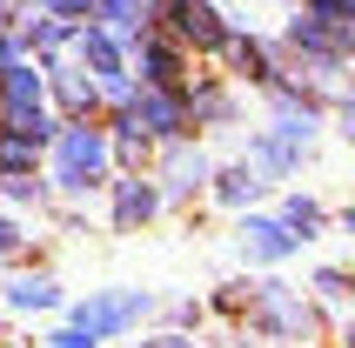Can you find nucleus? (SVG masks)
Masks as SVG:
<instances>
[{"label": "nucleus", "mask_w": 355, "mask_h": 348, "mask_svg": "<svg viewBox=\"0 0 355 348\" xmlns=\"http://www.w3.org/2000/svg\"><path fill=\"white\" fill-rule=\"evenodd\" d=\"M101 161H107V141L94 128H74V134H60V188L67 194H87L94 188Z\"/></svg>", "instance_id": "f257e3e1"}, {"label": "nucleus", "mask_w": 355, "mask_h": 348, "mask_svg": "<svg viewBox=\"0 0 355 348\" xmlns=\"http://www.w3.org/2000/svg\"><path fill=\"white\" fill-rule=\"evenodd\" d=\"M141 308H148V295H141V288H135V295H94V302H80V308H74V329L101 342V335L128 329V322H135Z\"/></svg>", "instance_id": "f03ea898"}, {"label": "nucleus", "mask_w": 355, "mask_h": 348, "mask_svg": "<svg viewBox=\"0 0 355 348\" xmlns=\"http://www.w3.org/2000/svg\"><path fill=\"white\" fill-rule=\"evenodd\" d=\"M168 20H175V34L195 40V47H215V40H221V20H215V7H208V0H175V7H168Z\"/></svg>", "instance_id": "7ed1b4c3"}, {"label": "nucleus", "mask_w": 355, "mask_h": 348, "mask_svg": "<svg viewBox=\"0 0 355 348\" xmlns=\"http://www.w3.org/2000/svg\"><path fill=\"white\" fill-rule=\"evenodd\" d=\"M141 128V134H161V141H175L181 134V107L168 94H155V87H148V94H135V114H128Z\"/></svg>", "instance_id": "20e7f679"}, {"label": "nucleus", "mask_w": 355, "mask_h": 348, "mask_svg": "<svg viewBox=\"0 0 355 348\" xmlns=\"http://www.w3.org/2000/svg\"><path fill=\"white\" fill-rule=\"evenodd\" d=\"M155 208H161V194L148 188V181H135V174H128V181H121V194H114V214H121V228H135V221H148Z\"/></svg>", "instance_id": "39448f33"}, {"label": "nucleus", "mask_w": 355, "mask_h": 348, "mask_svg": "<svg viewBox=\"0 0 355 348\" xmlns=\"http://www.w3.org/2000/svg\"><path fill=\"white\" fill-rule=\"evenodd\" d=\"M241 241H248V254H261V261H282V254L295 248V234L282 228V221H248Z\"/></svg>", "instance_id": "423d86ee"}, {"label": "nucleus", "mask_w": 355, "mask_h": 348, "mask_svg": "<svg viewBox=\"0 0 355 348\" xmlns=\"http://www.w3.org/2000/svg\"><path fill=\"white\" fill-rule=\"evenodd\" d=\"M201 181H208V161L201 155H175L168 161V194H195Z\"/></svg>", "instance_id": "0eeeda50"}, {"label": "nucleus", "mask_w": 355, "mask_h": 348, "mask_svg": "<svg viewBox=\"0 0 355 348\" xmlns=\"http://www.w3.org/2000/svg\"><path fill=\"white\" fill-rule=\"evenodd\" d=\"M7 302H14V308H54V281H47V275H27V281L7 288Z\"/></svg>", "instance_id": "6e6552de"}, {"label": "nucleus", "mask_w": 355, "mask_h": 348, "mask_svg": "<svg viewBox=\"0 0 355 348\" xmlns=\"http://www.w3.org/2000/svg\"><path fill=\"white\" fill-rule=\"evenodd\" d=\"M7 101H14V114H27L40 101V74L34 67H14V74H7Z\"/></svg>", "instance_id": "1a4fd4ad"}, {"label": "nucleus", "mask_w": 355, "mask_h": 348, "mask_svg": "<svg viewBox=\"0 0 355 348\" xmlns=\"http://www.w3.org/2000/svg\"><path fill=\"white\" fill-rule=\"evenodd\" d=\"M80 54H87V67H94L101 80L121 74V67H114V40H107V34H80Z\"/></svg>", "instance_id": "9d476101"}, {"label": "nucleus", "mask_w": 355, "mask_h": 348, "mask_svg": "<svg viewBox=\"0 0 355 348\" xmlns=\"http://www.w3.org/2000/svg\"><path fill=\"white\" fill-rule=\"evenodd\" d=\"M261 194V181L248 168H235V174H221V201H255Z\"/></svg>", "instance_id": "9b49d317"}, {"label": "nucleus", "mask_w": 355, "mask_h": 348, "mask_svg": "<svg viewBox=\"0 0 355 348\" xmlns=\"http://www.w3.org/2000/svg\"><path fill=\"white\" fill-rule=\"evenodd\" d=\"M60 101H67V107H87V114H94V87H87V80H74V74H60Z\"/></svg>", "instance_id": "f8f14e48"}, {"label": "nucleus", "mask_w": 355, "mask_h": 348, "mask_svg": "<svg viewBox=\"0 0 355 348\" xmlns=\"http://www.w3.org/2000/svg\"><path fill=\"white\" fill-rule=\"evenodd\" d=\"M141 60H148V80H175V67H181V60L168 54V47H148Z\"/></svg>", "instance_id": "ddd939ff"}, {"label": "nucleus", "mask_w": 355, "mask_h": 348, "mask_svg": "<svg viewBox=\"0 0 355 348\" xmlns=\"http://www.w3.org/2000/svg\"><path fill=\"white\" fill-rule=\"evenodd\" d=\"M101 14H107L114 34H128V27H135V0H101Z\"/></svg>", "instance_id": "4468645a"}, {"label": "nucleus", "mask_w": 355, "mask_h": 348, "mask_svg": "<svg viewBox=\"0 0 355 348\" xmlns=\"http://www.w3.org/2000/svg\"><path fill=\"white\" fill-rule=\"evenodd\" d=\"M235 60H241V67H248L255 80H268V54H261L255 40H241V47H235Z\"/></svg>", "instance_id": "2eb2a0df"}, {"label": "nucleus", "mask_w": 355, "mask_h": 348, "mask_svg": "<svg viewBox=\"0 0 355 348\" xmlns=\"http://www.w3.org/2000/svg\"><path fill=\"white\" fill-rule=\"evenodd\" d=\"M34 40H40V47H67V20H40Z\"/></svg>", "instance_id": "dca6fc26"}, {"label": "nucleus", "mask_w": 355, "mask_h": 348, "mask_svg": "<svg viewBox=\"0 0 355 348\" xmlns=\"http://www.w3.org/2000/svg\"><path fill=\"white\" fill-rule=\"evenodd\" d=\"M7 194H14V201H40V181L34 174H7Z\"/></svg>", "instance_id": "f3484780"}, {"label": "nucleus", "mask_w": 355, "mask_h": 348, "mask_svg": "<svg viewBox=\"0 0 355 348\" xmlns=\"http://www.w3.org/2000/svg\"><path fill=\"white\" fill-rule=\"evenodd\" d=\"M288 221H295V228H315L322 214H315V201H288Z\"/></svg>", "instance_id": "a211bd4d"}, {"label": "nucleus", "mask_w": 355, "mask_h": 348, "mask_svg": "<svg viewBox=\"0 0 355 348\" xmlns=\"http://www.w3.org/2000/svg\"><path fill=\"white\" fill-rule=\"evenodd\" d=\"M47 348H94V335H80V329H67V335H54Z\"/></svg>", "instance_id": "6ab92c4d"}, {"label": "nucleus", "mask_w": 355, "mask_h": 348, "mask_svg": "<svg viewBox=\"0 0 355 348\" xmlns=\"http://www.w3.org/2000/svg\"><path fill=\"white\" fill-rule=\"evenodd\" d=\"M47 7H54V14H87L94 0H47Z\"/></svg>", "instance_id": "aec40b11"}, {"label": "nucleus", "mask_w": 355, "mask_h": 348, "mask_svg": "<svg viewBox=\"0 0 355 348\" xmlns=\"http://www.w3.org/2000/svg\"><path fill=\"white\" fill-rule=\"evenodd\" d=\"M148 348H188V342H181V335H161V342H148Z\"/></svg>", "instance_id": "412c9836"}, {"label": "nucleus", "mask_w": 355, "mask_h": 348, "mask_svg": "<svg viewBox=\"0 0 355 348\" xmlns=\"http://www.w3.org/2000/svg\"><path fill=\"white\" fill-rule=\"evenodd\" d=\"M342 14H349V20H355V0H342Z\"/></svg>", "instance_id": "4be33fe9"}, {"label": "nucleus", "mask_w": 355, "mask_h": 348, "mask_svg": "<svg viewBox=\"0 0 355 348\" xmlns=\"http://www.w3.org/2000/svg\"><path fill=\"white\" fill-rule=\"evenodd\" d=\"M349 342H355V335H349Z\"/></svg>", "instance_id": "5701e85b"}, {"label": "nucleus", "mask_w": 355, "mask_h": 348, "mask_svg": "<svg viewBox=\"0 0 355 348\" xmlns=\"http://www.w3.org/2000/svg\"><path fill=\"white\" fill-rule=\"evenodd\" d=\"M349 134H355V128H349Z\"/></svg>", "instance_id": "b1692460"}]
</instances>
